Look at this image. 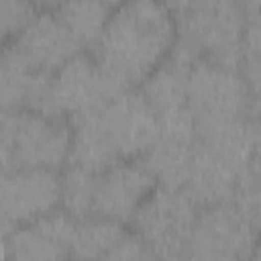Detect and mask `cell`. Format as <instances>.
Here are the masks:
<instances>
[{
    "label": "cell",
    "mask_w": 261,
    "mask_h": 261,
    "mask_svg": "<svg viewBox=\"0 0 261 261\" xmlns=\"http://www.w3.org/2000/svg\"><path fill=\"white\" fill-rule=\"evenodd\" d=\"M177 22L159 0L120 2L90 51L122 88H139L173 51Z\"/></svg>",
    "instance_id": "1"
},
{
    "label": "cell",
    "mask_w": 261,
    "mask_h": 261,
    "mask_svg": "<svg viewBox=\"0 0 261 261\" xmlns=\"http://www.w3.org/2000/svg\"><path fill=\"white\" fill-rule=\"evenodd\" d=\"M69 161L96 173L143 157L159 139V122L139 88L122 90L98 110L71 120Z\"/></svg>",
    "instance_id": "2"
},
{
    "label": "cell",
    "mask_w": 261,
    "mask_h": 261,
    "mask_svg": "<svg viewBox=\"0 0 261 261\" xmlns=\"http://www.w3.org/2000/svg\"><path fill=\"white\" fill-rule=\"evenodd\" d=\"M177 41L171 57L192 65L210 59L243 67L247 12L241 0H202L192 10L175 16Z\"/></svg>",
    "instance_id": "3"
},
{
    "label": "cell",
    "mask_w": 261,
    "mask_h": 261,
    "mask_svg": "<svg viewBox=\"0 0 261 261\" xmlns=\"http://www.w3.org/2000/svg\"><path fill=\"white\" fill-rule=\"evenodd\" d=\"M71 122L45 112L2 110V171L22 167L61 169L69 161Z\"/></svg>",
    "instance_id": "4"
},
{
    "label": "cell",
    "mask_w": 261,
    "mask_h": 261,
    "mask_svg": "<svg viewBox=\"0 0 261 261\" xmlns=\"http://www.w3.org/2000/svg\"><path fill=\"white\" fill-rule=\"evenodd\" d=\"M198 212L200 208L184 190L157 186L133 216L130 226L153 259H184Z\"/></svg>",
    "instance_id": "5"
},
{
    "label": "cell",
    "mask_w": 261,
    "mask_h": 261,
    "mask_svg": "<svg viewBox=\"0 0 261 261\" xmlns=\"http://www.w3.org/2000/svg\"><path fill=\"white\" fill-rule=\"evenodd\" d=\"M188 104L200 122L249 118V94L241 67L196 59L188 69Z\"/></svg>",
    "instance_id": "6"
},
{
    "label": "cell",
    "mask_w": 261,
    "mask_h": 261,
    "mask_svg": "<svg viewBox=\"0 0 261 261\" xmlns=\"http://www.w3.org/2000/svg\"><path fill=\"white\" fill-rule=\"evenodd\" d=\"M122 90L126 88L118 86L90 51H82L51 73V114L71 122L98 110Z\"/></svg>",
    "instance_id": "7"
},
{
    "label": "cell",
    "mask_w": 261,
    "mask_h": 261,
    "mask_svg": "<svg viewBox=\"0 0 261 261\" xmlns=\"http://www.w3.org/2000/svg\"><path fill=\"white\" fill-rule=\"evenodd\" d=\"M61 208V175L57 169L22 167L2 173V234Z\"/></svg>",
    "instance_id": "8"
},
{
    "label": "cell",
    "mask_w": 261,
    "mask_h": 261,
    "mask_svg": "<svg viewBox=\"0 0 261 261\" xmlns=\"http://www.w3.org/2000/svg\"><path fill=\"white\" fill-rule=\"evenodd\" d=\"M259 234L230 202L204 206L198 212L188 257L190 259H249Z\"/></svg>",
    "instance_id": "9"
},
{
    "label": "cell",
    "mask_w": 261,
    "mask_h": 261,
    "mask_svg": "<svg viewBox=\"0 0 261 261\" xmlns=\"http://www.w3.org/2000/svg\"><path fill=\"white\" fill-rule=\"evenodd\" d=\"M188 63L169 55L139 86V92L157 116L159 137L196 141L198 124L188 104Z\"/></svg>",
    "instance_id": "10"
},
{
    "label": "cell",
    "mask_w": 261,
    "mask_h": 261,
    "mask_svg": "<svg viewBox=\"0 0 261 261\" xmlns=\"http://www.w3.org/2000/svg\"><path fill=\"white\" fill-rule=\"evenodd\" d=\"M155 188L157 179L143 157L116 161L98 173L94 216L130 224L133 216Z\"/></svg>",
    "instance_id": "11"
},
{
    "label": "cell",
    "mask_w": 261,
    "mask_h": 261,
    "mask_svg": "<svg viewBox=\"0 0 261 261\" xmlns=\"http://www.w3.org/2000/svg\"><path fill=\"white\" fill-rule=\"evenodd\" d=\"M6 45H10L33 69L43 73H55L84 51L55 10H41L37 18Z\"/></svg>",
    "instance_id": "12"
},
{
    "label": "cell",
    "mask_w": 261,
    "mask_h": 261,
    "mask_svg": "<svg viewBox=\"0 0 261 261\" xmlns=\"http://www.w3.org/2000/svg\"><path fill=\"white\" fill-rule=\"evenodd\" d=\"M77 220L63 208L45 214L29 224L16 226L4 237L6 261L35 259H65L71 257V239Z\"/></svg>",
    "instance_id": "13"
},
{
    "label": "cell",
    "mask_w": 261,
    "mask_h": 261,
    "mask_svg": "<svg viewBox=\"0 0 261 261\" xmlns=\"http://www.w3.org/2000/svg\"><path fill=\"white\" fill-rule=\"evenodd\" d=\"M0 98L2 110L29 108L51 114V73L33 69L10 45H6L2 53Z\"/></svg>",
    "instance_id": "14"
},
{
    "label": "cell",
    "mask_w": 261,
    "mask_h": 261,
    "mask_svg": "<svg viewBox=\"0 0 261 261\" xmlns=\"http://www.w3.org/2000/svg\"><path fill=\"white\" fill-rule=\"evenodd\" d=\"M243 173L214 157L210 151L194 143V155L190 163L188 177L184 181V192L194 200L198 208L230 202L234 188Z\"/></svg>",
    "instance_id": "15"
},
{
    "label": "cell",
    "mask_w": 261,
    "mask_h": 261,
    "mask_svg": "<svg viewBox=\"0 0 261 261\" xmlns=\"http://www.w3.org/2000/svg\"><path fill=\"white\" fill-rule=\"evenodd\" d=\"M194 143L196 141H181L169 137H159L155 141V145L143 155V159L153 171L157 186L177 190L184 188L194 155Z\"/></svg>",
    "instance_id": "16"
},
{
    "label": "cell",
    "mask_w": 261,
    "mask_h": 261,
    "mask_svg": "<svg viewBox=\"0 0 261 261\" xmlns=\"http://www.w3.org/2000/svg\"><path fill=\"white\" fill-rule=\"evenodd\" d=\"M128 230L122 222L88 216L77 220L75 232L71 239V257L75 259H110L118 243Z\"/></svg>",
    "instance_id": "17"
},
{
    "label": "cell",
    "mask_w": 261,
    "mask_h": 261,
    "mask_svg": "<svg viewBox=\"0 0 261 261\" xmlns=\"http://www.w3.org/2000/svg\"><path fill=\"white\" fill-rule=\"evenodd\" d=\"M106 0H63L55 10L84 51H92L112 14Z\"/></svg>",
    "instance_id": "18"
},
{
    "label": "cell",
    "mask_w": 261,
    "mask_h": 261,
    "mask_svg": "<svg viewBox=\"0 0 261 261\" xmlns=\"http://www.w3.org/2000/svg\"><path fill=\"white\" fill-rule=\"evenodd\" d=\"M98 173L82 165L67 163L61 173V208L75 220L94 216Z\"/></svg>",
    "instance_id": "19"
},
{
    "label": "cell",
    "mask_w": 261,
    "mask_h": 261,
    "mask_svg": "<svg viewBox=\"0 0 261 261\" xmlns=\"http://www.w3.org/2000/svg\"><path fill=\"white\" fill-rule=\"evenodd\" d=\"M230 204L261 237V173L247 169L234 188Z\"/></svg>",
    "instance_id": "20"
},
{
    "label": "cell",
    "mask_w": 261,
    "mask_h": 261,
    "mask_svg": "<svg viewBox=\"0 0 261 261\" xmlns=\"http://www.w3.org/2000/svg\"><path fill=\"white\" fill-rule=\"evenodd\" d=\"M41 12L33 0H2V37L12 41L18 37Z\"/></svg>",
    "instance_id": "21"
},
{
    "label": "cell",
    "mask_w": 261,
    "mask_h": 261,
    "mask_svg": "<svg viewBox=\"0 0 261 261\" xmlns=\"http://www.w3.org/2000/svg\"><path fill=\"white\" fill-rule=\"evenodd\" d=\"M243 75L249 94V118L261 116V55H245Z\"/></svg>",
    "instance_id": "22"
},
{
    "label": "cell",
    "mask_w": 261,
    "mask_h": 261,
    "mask_svg": "<svg viewBox=\"0 0 261 261\" xmlns=\"http://www.w3.org/2000/svg\"><path fill=\"white\" fill-rule=\"evenodd\" d=\"M245 53L247 55H261V10L247 16Z\"/></svg>",
    "instance_id": "23"
},
{
    "label": "cell",
    "mask_w": 261,
    "mask_h": 261,
    "mask_svg": "<svg viewBox=\"0 0 261 261\" xmlns=\"http://www.w3.org/2000/svg\"><path fill=\"white\" fill-rule=\"evenodd\" d=\"M247 169L261 173V116L251 118V163Z\"/></svg>",
    "instance_id": "24"
},
{
    "label": "cell",
    "mask_w": 261,
    "mask_h": 261,
    "mask_svg": "<svg viewBox=\"0 0 261 261\" xmlns=\"http://www.w3.org/2000/svg\"><path fill=\"white\" fill-rule=\"evenodd\" d=\"M159 2H163L165 6H167V10L173 14V16H179V14H184V12H188V10H192L196 4H200L202 0H159Z\"/></svg>",
    "instance_id": "25"
},
{
    "label": "cell",
    "mask_w": 261,
    "mask_h": 261,
    "mask_svg": "<svg viewBox=\"0 0 261 261\" xmlns=\"http://www.w3.org/2000/svg\"><path fill=\"white\" fill-rule=\"evenodd\" d=\"M41 10H57L63 0H33Z\"/></svg>",
    "instance_id": "26"
},
{
    "label": "cell",
    "mask_w": 261,
    "mask_h": 261,
    "mask_svg": "<svg viewBox=\"0 0 261 261\" xmlns=\"http://www.w3.org/2000/svg\"><path fill=\"white\" fill-rule=\"evenodd\" d=\"M241 2H243V6H245L247 16L253 14V12H259V10H261V0H241Z\"/></svg>",
    "instance_id": "27"
}]
</instances>
